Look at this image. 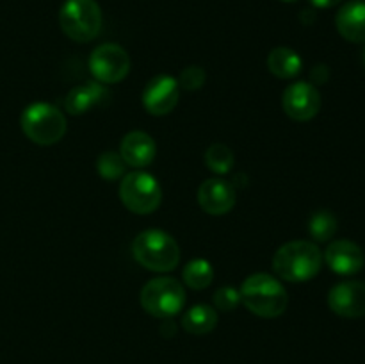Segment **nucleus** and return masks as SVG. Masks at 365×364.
Segmentation results:
<instances>
[{
	"label": "nucleus",
	"instance_id": "obj_1",
	"mask_svg": "<svg viewBox=\"0 0 365 364\" xmlns=\"http://www.w3.org/2000/svg\"><path fill=\"white\" fill-rule=\"evenodd\" d=\"M323 266V252L312 241H289L277 250L273 270L285 282H307Z\"/></svg>",
	"mask_w": 365,
	"mask_h": 364
},
{
	"label": "nucleus",
	"instance_id": "obj_2",
	"mask_svg": "<svg viewBox=\"0 0 365 364\" xmlns=\"http://www.w3.org/2000/svg\"><path fill=\"white\" fill-rule=\"evenodd\" d=\"M241 302L246 309L260 318H278L285 313L289 296L282 282L267 273H253L242 282Z\"/></svg>",
	"mask_w": 365,
	"mask_h": 364
},
{
	"label": "nucleus",
	"instance_id": "obj_3",
	"mask_svg": "<svg viewBox=\"0 0 365 364\" xmlns=\"http://www.w3.org/2000/svg\"><path fill=\"white\" fill-rule=\"evenodd\" d=\"M134 259L143 268L157 273L173 271L180 263V246L175 238L159 228H148L138 234L132 243Z\"/></svg>",
	"mask_w": 365,
	"mask_h": 364
},
{
	"label": "nucleus",
	"instance_id": "obj_4",
	"mask_svg": "<svg viewBox=\"0 0 365 364\" xmlns=\"http://www.w3.org/2000/svg\"><path fill=\"white\" fill-rule=\"evenodd\" d=\"M20 125L24 134L32 143L50 146L59 143L66 134V116L63 111L46 102H36L25 107L21 113Z\"/></svg>",
	"mask_w": 365,
	"mask_h": 364
},
{
	"label": "nucleus",
	"instance_id": "obj_5",
	"mask_svg": "<svg viewBox=\"0 0 365 364\" xmlns=\"http://www.w3.org/2000/svg\"><path fill=\"white\" fill-rule=\"evenodd\" d=\"M102 9L96 0H66L59 11L64 34L77 43H88L102 31Z\"/></svg>",
	"mask_w": 365,
	"mask_h": 364
},
{
	"label": "nucleus",
	"instance_id": "obj_6",
	"mask_svg": "<svg viewBox=\"0 0 365 364\" xmlns=\"http://www.w3.org/2000/svg\"><path fill=\"white\" fill-rule=\"evenodd\" d=\"M139 302L150 316L168 320V318L177 316L184 309V285L173 277L152 278L143 285Z\"/></svg>",
	"mask_w": 365,
	"mask_h": 364
},
{
	"label": "nucleus",
	"instance_id": "obj_7",
	"mask_svg": "<svg viewBox=\"0 0 365 364\" xmlns=\"http://www.w3.org/2000/svg\"><path fill=\"white\" fill-rule=\"evenodd\" d=\"M120 200L130 213L152 214L159 209L163 189L157 178L148 171H130L121 178Z\"/></svg>",
	"mask_w": 365,
	"mask_h": 364
},
{
	"label": "nucleus",
	"instance_id": "obj_8",
	"mask_svg": "<svg viewBox=\"0 0 365 364\" xmlns=\"http://www.w3.org/2000/svg\"><path fill=\"white\" fill-rule=\"evenodd\" d=\"M89 70L100 84H118L130 71V57L127 50L116 43H103L93 50Z\"/></svg>",
	"mask_w": 365,
	"mask_h": 364
},
{
	"label": "nucleus",
	"instance_id": "obj_9",
	"mask_svg": "<svg viewBox=\"0 0 365 364\" xmlns=\"http://www.w3.org/2000/svg\"><path fill=\"white\" fill-rule=\"evenodd\" d=\"M282 107L291 120L309 121L319 113L321 95L310 82H292L282 96Z\"/></svg>",
	"mask_w": 365,
	"mask_h": 364
},
{
	"label": "nucleus",
	"instance_id": "obj_10",
	"mask_svg": "<svg viewBox=\"0 0 365 364\" xmlns=\"http://www.w3.org/2000/svg\"><path fill=\"white\" fill-rule=\"evenodd\" d=\"M180 98V86L171 75H159L146 84L143 91V106L153 116L170 114Z\"/></svg>",
	"mask_w": 365,
	"mask_h": 364
},
{
	"label": "nucleus",
	"instance_id": "obj_11",
	"mask_svg": "<svg viewBox=\"0 0 365 364\" xmlns=\"http://www.w3.org/2000/svg\"><path fill=\"white\" fill-rule=\"evenodd\" d=\"M328 305L342 318L365 316V282L348 280L334 285L328 293Z\"/></svg>",
	"mask_w": 365,
	"mask_h": 364
},
{
	"label": "nucleus",
	"instance_id": "obj_12",
	"mask_svg": "<svg viewBox=\"0 0 365 364\" xmlns=\"http://www.w3.org/2000/svg\"><path fill=\"white\" fill-rule=\"evenodd\" d=\"M235 189L230 182L223 178H207L198 188V203L207 214L221 216L234 209Z\"/></svg>",
	"mask_w": 365,
	"mask_h": 364
},
{
	"label": "nucleus",
	"instance_id": "obj_13",
	"mask_svg": "<svg viewBox=\"0 0 365 364\" xmlns=\"http://www.w3.org/2000/svg\"><path fill=\"white\" fill-rule=\"evenodd\" d=\"M323 261L334 273L353 275L362 270L364 252L356 243L349 241V239H337L327 246Z\"/></svg>",
	"mask_w": 365,
	"mask_h": 364
},
{
	"label": "nucleus",
	"instance_id": "obj_14",
	"mask_svg": "<svg viewBox=\"0 0 365 364\" xmlns=\"http://www.w3.org/2000/svg\"><path fill=\"white\" fill-rule=\"evenodd\" d=\"M155 141L143 131L128 132L120 143V156L132 168H145L155 159Z\"/></svg>",
	"mask_w": 365,
	"mask_h": 364
},
{
	"label": "nucleus",
	"instance_id": "obj_15",
	"mask_svg": "<svg viewBox=\"0 0 365 364\" xmlns=\"http://www.w3.org/2000/svg\"><path fill=\"white\" fill-rule=\"evenodd\" d=\"M339 34L351 43H365V0H351L335 16Z\"/></svg>",
	"mask_w": 365,
	"mask_h": 364
},
{
	"label": "nucleus",
	"instance_id": "obj_16",
	"mask_svg": "<svg viewBox=\"0 0 365 364\" xmlns=\"http://www.w3.org/2000/svg\"><path fill=\"white\" fill-rule=\"evenodd\" d=\"M109 93L103 88L100 82L89 81L84 82V84H78L68 93L66 100H64V107H66L68 114H73V116H78V114L88 113L93 107L102 106L107 100Z\"/></svg>",
	"mask_w": 365,
	"mask_h": 364
},
{
	"label": "nucleus",
	"instance_id": "obj_17",
	"mask_svg": "<svg viewBox=\"0 0 365 364\" xmlns=\"http://www.w3.org/2000/svg\"><path fill=\"white\" fill-rule=\"evenodd\" d=\"M303 61L292 49L277 46L267 56V70L278 79H292L302 71Z\"/></svg>",
	"mask_w": 365,
	"mask_h": 364
},
{
	"label": "nucleus",
	"instance_id": "obj_18",
	"mask_svg": "<svg viewBox=\"0 0 365 364\" xmlns=\"http://www.w3.org/2000/svg\"><path fill=\"white\" fill-rule=\"evenodd\" d=\"M217 325V313L210 305L198 303L185 310L182 316V327L192 335H205L212 332Z\"/></svg>",
	"mask_w": 365,
	"mask_h": 364
},
{
	"label": "nucleus",
	"instance_id": "obj_19",
	"mask_svg": "<svg viewBox=\"0 0 365 364\" xmlns=\"http://www.w3.org/2000/svg\"><path fill=\"white\" fill-rule=\"evenodd\" d=\"M182 278H184L185 285H189L191 289L200 291V289L209 288L214 278L212 264L205 259H192L191 263L185 264Z\"/></svg>",
	"mask_w": 365,
	"mask_h": 364
},
{
	"label": "nucleus",
	"instance_id": "obj_20",
	"mask_svg": "<svg viewBox=\"0 0 365 364\" xmlns=\"http://www.w3.org/2000/svg\"><path fill=\"white\" fill-rule=\"evenodd\" d=\"M309 232L316 241H330L335 236V232H337V218H335V214L331 213V211H316V213L310 216Z\"/></svg>",
	"mask_w": 365,
	"mask_h": 364
},
{
	"label": "nucleus",
	"instance_id": "obj_21",
	"mask_svg": "<svg viewBox=\"0 0 365 364\" xmlns=\"http://www.w3.org/2000/svg\"><path fill=\"white\" fill-rule=\"evenodd\" d=\"M234 152L223 143H214L205 152V164L210 171L217 175H225L234 168Z\"/></svg>",
	"mask_w": 365,
	"mask_h": 364
},
{
	"label": "nucleus",
	"instance_id": "obj_22",
	"mask_svg": "<svg viewBox=\"0 0 365 364\" xmlns=\"http://www.w3.org/2000/svg\"><path fill=\"white\" fill-rule=\"evenodd\" d=\"M96 171L106 181H118L125 173V161L116 152H103L96 159Z\"/></svg>",
	"mask_w": 365,
	"mask_h": 364
},
{
	"label": "nucleus",
	"instance_id": "obj_23",
	"mask_svg": "<svg viewBox=\"0 0 365 364\" xmlns=\"http://www.w3.org/2000/svg\"><path fill=\"white\" fill-rule=\"evenodd\" d=\"M239 303H241V293H239V289L232 288V285H223V288L214 293V305L220 310L230 313Z\"/></svg>",
	"mask_w": 365,
	"mask_h": 364
},
{
	"label": "nucleus",
	"instance_id": "obj_24",
	"mask_svg": "<svg viewBox=\"0 0 365 364\" xmlns=\"http://www.w3.org/2000/svg\"><path fill=\"white\" fill-rule=\"evenodd\" d=\"M178 86L185 91H196L205 84V70L202 66H187L178 77Z\"/></svg>",
	"mask_w": 365,
	"mask_h": 364
},
{
	"label": "nucleus",
	"instance_id": "obj_25",
	"mask_svg": "<svg viewBox=\"0 0 365 364\" xmlns=\"http://www.w3.org/2000/svg\"><path fill=\"white\" fill-rule=\"evenodd\" d=\"M328 77H330V71H328L327 64H317V66H314L312 74H310V79L316 84H324L328 81Z\"/></svg>",
	"mask_w": 365,
	"mask_h": 364
},
{
	"label": "nucleus",
	"instance_id": "obj_26",
	"mask_svg": "<svg viewBox=\"0 0 365 364\" xmlns=\"http://www.w3.org/2000/svg\"><path fill=\"white\" fill-rule=\"evenodd\" d=\"M341 2L342 0H310L314 7H319V9H328V7H334Z\"/></svg>",
	"mask_w": 365,
	"mask_h": 364
},
{
	"label": "nucleus",
	"instance_id": "obj_27",
	"mask_svg": "<svg viewBox=\"0 0 365 364\" xmlns=\"http://www.w3.org/2000/svg\"><path fill=\"white\" fill-rule=\"evenodd\" d=\"M282 2H294V0H282Z\"/></svg>",
	"mask_w": 365,
	"mask_h": 364
}]
</instances>
